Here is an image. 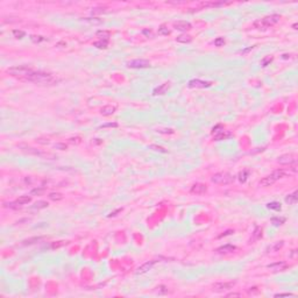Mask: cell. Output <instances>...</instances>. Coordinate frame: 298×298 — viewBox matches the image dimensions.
<instances>
[{"instance_id": "obj_1", "label": "cell", "mask_w": 298, "mask_h": 298, "mask_svg": "<svg viewBox=\"0 0 298 298\" xmlns=\"http://www.w3.org/2000/svg\"><path fill=\"white\" fill-rule=\"evenodd\" d=\"M61 81H62L61 78H58L57 76H55L51 72L35 70L33 68L30 69L28 75L21 79V82H29V83H34L36 85H55V84L60 83Z\"/></svg>"}, {"instance_id": "obj_2", "label": "cell", "mask_w": 298, "mask_h": 298, "mask_svg": "<svg viewBox=\"0 0 298 298\" xmlns=\"http://www.w3.org/2000/svg\"><path fill=\"white\" fill-rule=\"evenodd\" d=\"M280 20H281V15H278V14H271V15H267V16L260 19V20H256V21L253 23V26H254L256 29H259V30H266V29L273 27L274 25H276Z\"/></svg>"}, {"instance_id": "obj_3", "label": "cell", "mask_w": 298, "mask_h": 298, "mask_svg": "<svg viewBox=\"0 0 298 298\" xmlns=\"http://www.w3.org/2000/svg\"><path fill=\"white\" fill-rule=\"evenodd\" d=\"M211 182L214 184L227 185V184H231L234 182V176L228 172H218L211 177Z\"/></svg>"}, {"instance_id": "obj_4", "label": "cell", "mask_w": 298, "mask_h": 298, "mask_svg": "<svg viewBox=\"0 0 298 298\" xmlns=\"http://www.w3.org/2000/svg\"><path fill=\"white\" fill-rule=\"evenodd\" d=\"M21 150H22L23 153H26V154L35 155V156H39V157H44V158H49V160L56 158V156L53 155V154H50V153H46V151L35 149V148H32V147H21Z\"/></svg>"}, {"instance_id": "obj_5", "label": "cell", "mask_w": 298, "mask_h": 298, "mask_svg": "<svg viewBox=\"0 0 298 298\" xmlns=\"http://www.w3.org/2000/svg\"><path fill=\"white\" fill-rule=\"evenodd\" d=\"M158 262H160V259H155V260L147 261V262H144L143 264H141L139 268H136L135 274H136V275H143V274L148 273L149 270H151V268H153L156 263H158Z\"/></svg>"}, {"instance_id": "obj_6", "label": "cell", "mask_w": 298, "mask_h": 298, "mask_svg": "<svg viewBox=\"0 0 298 298\" xmlns=\"http://www.w3.org/2000/svg\"><path fill=\"white\" fill-rule=\"evenodd\" d=\"M151 64L148 60H133L127 63V67L130 69H146L149 68Z\"/></svg>"}, {"instance_id": "obj_7", "label": "cell", "mask_w": 298, "mask_h": 298, "mask_svg": "<svg viewBox=\"0 0 298 298\" xmlns=\"http://www.w3.org/2000/svg\"><path fill=\"white\" fill-rule=\"evenodd\" d=\"M234 285H235V282H220V283L213 284L212 290H213L214 292H222V291L233 289Z\"/></svg>"}, {"instance_id": "obj_8", "label": "cell", "mask_w": 298, "mask_h": 298, "mask_svg": "<svg viewBox=\"0 0 298 298\" xmlns=\"http://www.w3.org/2000/svg\"><path fill=\"white\" fill-rule=\"evenodd\" d=\"M296 161H297V158H296V155H294V154H284L277 158V162L283 165L294 164V163H296Z\"/></svg>"}, {"instance_id": "obj_9", "label": "cell", "mask_w": 298, "mask_h": 298, "mask_svg": "<svg viewBox=\"0 0 298 298\" xmlns=\"http://www.w3.org/2000/svg\"><path fill=\"white\" fill-rule=\"evenodd\" d=\"M212 85L211 82H205V81H200V79H191L188 83V86L191 89H205V88H210Z\"/></svg>"}, {"instance_id": "obj_10", "label": "cell", "mask_w": 298, "mask_h": 298, "mask_svg": "<svg viewBox=\"0 0 298 298\" xmlns=\"http://www.w3.org/2000/svg\"><path fill=\"white\" fill-rule=\"evenodd\" d=\"M267 267H268V269H270L273 273H277V271H283V270H285L289 266H288V263H287V262L281 261V262H276V263L268 264Z\"/></svg>"}, {"instance_id": "obj_11", "label": "cell", "mask_w": 298, "mask_h": 298, "mask_svg": "<svg viewBox=\"0 0 298 298\" xmlns=\"http://www.w3.org/2000/svg\"><path fill=\"white\" fill-rule=\"evenodd\" d=\"M191 194H194V195H203V194H205L206 191H207V188H206V185L205 184H201V183H196V184H194L192 187H191Z\"/></svg>"}, {"instance_id": "obj_12", "label": "cell", "mask_w": 298, "mask_h": 298, "mask_svg": "<svg viewBox=\"0 0 298 298\" xmlns=\"http://www.w3.org/2000/svg\"><path fill=\"white\" fill-rule=\"evenodd\" d=\"M174 27L175 29L177 30H181V32H187V30H190L191 29V23L188 22V21H177L174 23Z\"/></svg>"}, {"instance_id": "obj_13", "label": "cell", "mask_w": 298, "mask_h": 298, "mask_svg": "<svg viewBox=\"0 0 298 298\" xmlns=\"http://www.w3.org/2000/svg\"><path fill=\"white\" fill-rule=\"evenodd\" d=\"M284 246V241H276V242H274V243H271L270 246H268L267 247V253H274V252H277V250H280L282 247Z\"/></svg>"}, {"instance_id": "obj_14", "label": "cell", "mask_w": 298, "mask_h": 298, "mask_svg": "<svg viewBox=\"0 0 298 298\" xmlns=\"http://www.w3.org/2000/svg\"><path fill=\"white\" fill-rule=\"evenodd\" d=\"M276 181L271 177V175H268V176H266V177H263L260 182H259V184H260V187H262V188H267V187H270V185H273L274 183H275Z\"/></svg>"}, {"instance_id": "obj_15", "label": "cell", "mask_w": 298, "mask_h": 298, "mask_svg": "<svg viewBox=\"0 0 298 298\" xmlns=\"http://www.w3.org/2000/svg\"><path fill=\"white\" fill-rule=\"evenodd\" d=\"M168 89H169V83H164V84L157 86V88L153 91V95H154V96H162V95H164V93L167 92Z\"/></svg>"}, {"instance_id": "obj_16", "label": "cell", "mask_w": 298, "mask_h": 298, "mask_svg": "<svg viewBox=\"0 0 298 298\" xmlns=\"http://www.w3.org/2000/svg\"><path fill=\"white\" fill-rule=\"evenodd\" d=\"M235 249H236V248H235V246H233V245H225V246L219 247V248L217 249V252H218L219 254H228V253H233Z\"/></svg>"}, {"instance_id": "obj_17", "label": "cell", "mask_w": 298, "mask_h": 298, "mask_svg": "<svg viewBox=\"0 0 298 298\" xmlns=\"http://www.w3.org/2000/svg\"><path fill=\"white\" fill-rule=\"evenodd\" d=\"M115 111H116V107H115V106H112V105H107V106H104V107L100 109V113H101V115L108 116V115H112V114H113Z\"/></svg>"}, {"instance_id": "obj_18", "label": "cell", "mask_w": 298, "mask_h": 298, "mask_svg": "<svg viewBox=\"0 0 298 298\" xmlns=\"http://www.w3.org/2000/svg\"><path fill=\"white\" fill-rule=\"evenodd\" d=\"M226 4H228V2H225V1H208V2H203L201 5H200V7H220V6H224V5H226Z\"/></svg>"}, {"instance_id": "obj_19", "label": "cell", "mask_w": 298, "mask_h": 298, "mask_svg": "<svg viewBox=\"0 0 298 298\" xmlns=\"http://www.w3.org/2000/svg\"><path fill=\"white\" fill-rule=\"evenodd\" d=\"M270 175H271V177H273L275 181H278V180H281V178L285 177V176L288 175V172L281 169V170H275V171H273Z\"/></svg>"}, {"instance_id": "obj_20", "label": "cell", "mask_w": 298, "mask_h": 298, "mask_svg": "<svg viewBox=\"0 0 298 298\" xmlns=\"http://www.w3.org/2000/svg\"><path fill=\"white\" fill-rule=\"evenodd\" d=\"M176 41L180 42V43H190L192 41V37L190 35H188V34H182V35L177 36Z\"/></svg>"}, {"instance_id": "obj_21", "label": "cell", "mask_w": 298, "mask_h": 298, "mask_svg": "<svg viewBox=\"0 0 298 298\" xmlns=\"http://www.w3.org/2000/svg\"><path fill=\"white\" fill-rule=\"evenodd\" d=\"M48 206H49L48 201H46V200H39V201H36V203L32 206V208H33V210H41V208H46V207H48Z\"/></svg>"}, {"instance_id": "obj_22", "label": "cell", "mask_w": 298, "mask_h": 298, "mask_svg": "<svg viewBox=\"0 0 298 298\" xmlns=\"http://www.w3.org/2000/svg\"><path fill=\"white\" fill-rule=\"evenodd\" d=\"M213 136H214V140H215V141H220V140H225V139L229 137V136H231V133L222 130V132H220V133H218L217 135H213Z\"/></svg>"}, {"instance_id": "obj_23", "label": "cell", "mask_w": 298, "mask_h": 298, "mask_svg": "<svg viewBox=\"0 0 298 298\" xmlns=\"http://www.w3.org/2000/svg\"><path fill=\"white\" fill-rule=\"evenodd\" d=\"M43 239V236H35V238H30V239H27V240H23L22 241V245L23 246H27V245H33L35 242H39Z\"/></svg>"}, {"instance_id": "obj_24", "label": "cell", "mask_w": 298, "mask_h": 298, "mask_svg": "<svg viewBox=\"0 0 298 298\" xmlns=\"http://www.w3.org/2000/svg\"><path fill=\"white\" fill-rule=\"evenodd\" d=\"M297 195H298L297 191H295V192L291 194V195H288V196L285 197V201H287L288 204H296V203H297Z\"/></svg>"}, {"instance_id": "obj_25", "label": "cell", "mask_w": 298, "mask_h": 298, "mask_svg": "<svg viewBox=\"0 0 298 298\" xmlns=\"http://www.w3.org/2000/svg\"><path fill=\"white\" fill-rule=\"evenodd\" d=\"M48 197H49L50 200H53V201H60V200L63 199V195L60 194V192H51V194H49Z\"/></svg>"}, {"instance_id": "obj_26", "label": "cell", "mask_w": 298, "mask_h": 298, "mask_svg": "<svg viewBox=\"0 0 298 298\" xmlns=\"http://www.w3.org/2000/svg\"><path fill=\"white\" fill-rule=\"evenodd\" d=\"M248 176H249V170H242V171L239 174V176H238L240 183H245V182L247 181Z\"/></svg>"}, {"instance_id": "obj_27", "label": "cell", "mask_w": 298, "mask_h": 298, "mask_svg": "<svg viewBox=\"0 0 298 298\" xmlns=\"http://www.w3.org/2000/svg\"><path fill=\"white\" fill-rule=\"evenodd\" d=\"M18 204H20V205H25V204H28V203H30L32 201V197H29V196H21V197H19V198L15 200Z\"/></svg>"}, {"instance_id": "obj_28", "label": "cell", "mask_w": 298, "mask_h": 298, "mask_svg": "<svg viewBox=\"0 0 298 298\" xmlns=\"http://www.w3.org/2000/svg\"><path fill=\"white\" fill-rule=\"evenodd\" d=\"M84 22H88V23H91V25H99L102 22L101 19H98V18H85L83 19Z\"/></svg>"}, {"instance_id": "obj_29", "label": "cell", "mask_w": 298, "mask_h": 298, "mask_svg": "<svg viewBox=\"0 0 298 298\" xmlns=\"http://www.w3.org/2000/svg\"><path fill=\"white\" fill-rule=\"evenodd\" d=\"M97 36L99 37L100 40H105V41H108V37H109V32H107V30H99V32H97Z\"/></svg>"}, {"instance_id": "obj_30", "label": "cell", "mask_w": 298, "mask_h": 298, "mask_svg": "<svg viewBox=\"0 0 298 298\" xmlns=\"http://www.w3.org/2000/svg\"><path fill=\"white\" fill-rule=\"evenodd\" d=\"M168 291L169 290L165 285H158V287L155 288V292L158 294V295H165V294H168Z\"/></svg>"}, {"instance_id": "obj_31", "label": "cell", "mask_w": 298, "mask_h": 298, "mask_svg": "<svg viewBox=\"0 0 298 298\" xmlns=\"http://www.w3.org/2000/svg\"><path fill=\"white\" fill-rule=\"evenodd\" d=\"M107 44H108V41H105V40H100V41H97V42L93 43V46L99 48V49H106Z\"/></svg>"}, {"instance_id": "obj_32", "label": "cell", "mask_w": 298, "mask_h": 298, "mask_svg": "<svg viewBox=\"0 0 298 298\" xmlns=\"http://www.w3.org/2000/svg\"><path fill=\"white\" fill-rule=\"evenodd\" d=\"M267 207H268V208H270V210H275V211H281V208H282L281 204H280V203H277V201L269 203V204L267 205Z\"/></svg>"}, {"instance_id": "obj_33", "label": "cell", "mask_w": 298, "mask_h": 298, "mask_svg": "<svg viewBox=\"0 0 298 298\" xmlns=\"http://www.w3.org/2000/svg\"><path fill=\"white\" fill-rule=\"evenodd\" d=\"M106 12H107V8H106V7H95V8H92V11H91V13H92L93 15L102 14V13H106Z\"/></svg>"}, {"instance_id": "obj_34", "label": "cell", "mask_w": 298, "mask_h": 298, "mask_svg": "<svg viewBox=\"0 0 298 298\" xmlns=\"http://www.w3.org/2000/svg\"><path fill=\"white\" fill-rule=\"evenodd\" d=\"M4 206L7 207V208H12V210H19V208H21V205L18 204L16 201H14V203H5Z\"/></svg>"}, {"instance_id": "obj_35", "label": "cell", "mask_w": 298, "mask_h": 298, "mask_svg": "<svg viewBox=\"0 0 298 298\" xmlns=\"http://www.w3.org/2000/svg\"><path fill=\"white\" fill-rule=\"evenodd\" d=\"M149 148H150V149H153V150H155V151L163 153V154L168 153V150H167V149H164V148H162V147H160V146H157V144H150V146H149Z\"/></svg>"}, {"instance_id": "obj_36", "label": "cell", "mask_w": 298, "mask_h": 298, "mask_svg": "<svg viewBox=\"0 0 298 298\" xmlns=\"http://www.w3.org/2000/svg\"><path fill=\"white\" fill-rule=\"evenodd\" d=\"M271 222H273L274 226H280V225L285 222V218H273Z\"/></svg>"}, {"instance_id": "obj_37", "label": "cell", "mask_w": 298, "mask_h": 298, "mask_svg": "<svg viewBox=\"0 0 298 298\" xmlns=\"http://www.w3.org/2000/svg\"><path fill=\"white\" fill-rule=\"evenodd\" d=\"M44 192V188H36V189H33L30 191V195L32 196H40Z\"/></svg>"}, {"instance_id": "obj_38", "label": "cell", "mask_w": 298, "mask_h": 298, "mask_svg": "<svg viewBox=\"0 0 298 298\" xmlns=\"http://www.w3.org/2000/svg\"><path fill=\"white\" fill-rule=\"evenodd\" d=\"M158 34H160V35H169V34H170V30H169L165 26H162V27L158 28Z\"/></svg>"}, {"instance_id": "obj_39", "label": "cell", "mask_w": 298, "mask_h": 298, "mask_svg": "<svg viewBox=\"0 0 298 298\" xmlns=\"http://www.w3.org/2000/svg\"><path fill=\"white\" fill-rule=\"evenodd\" d=\"M13 35H14V37H16V39H22V37L26 35V33L22 32V30L15 29V30H13Z\"/></svg>"}, {"instance_id": "obj_40", "label": "cell", "mask_w": 298, "mask_h": 298, "mask_svg": "<svg viewBox=\"0 0 298 298\" xmlns=\"http://www.w3.org/2000/svg\"><path fill=\"white\" fill-rule=\"evenodd\" d=\"M225 44V39L224 37H218L214 40V46L215 47H221Z\"/></svg>"}, {"instance_id": "obj_41", "label": "cell", "mask_w": 298, "mask_h": 298, "mask_svg": "<svg viewBox=\"0 0 298 298\" xmlns=\"http://www.w3.org/2000/svg\"><path fill=\"white\" fill-rule=\"evenodd\" d=\"M54 147H55V149H58V150H67L68 149V146L65 143H56Z\"/></svg>"}, {"instance_id": "obj_42", "label": "cell", "mask_w": 298, "mask_h": 298, "mask_svg": "<svg viewBox=\"0 0 298 298\" xmlns=\"http://www.w3.org/2000/svg\"><path fill=\"white\" fill-rule=\"evenodd\" d=\"M222 130H224V128H222L220 125H218V126L213 127V129H212V134H213V135H217L218 133H220V132H222Z\"/></svg>"}, {"instance_id": "obj_43", "label": "cell", "mask_w": 298, "mask_h": 298, "mask_svg": "<svg viewBox=\"0 0 298 298\" xmlns=\"http://www.w3.org/2000/svg\"><path fill=\"white\" fill-rule=\"evenodd\" d=\"M273 61V57H270V56H268V57H266L264 60H262V62H261V65L262 67H267L270 62Z\"/></svg>"}, {"instance_id": "obj_44", "label": "cell", "mask_w": 298, "mask_h": 298, "mask_svg": "<svg viewBox=\"0 0 298 298\" xmlns=\"http://www.w3.org/2000/svg\"><path fill=\"white\" fill-rule=\"evenodd\" d=\"M106 127H118V123L116 122H108V123H105V125L100 126V128H106Z\"/></svg>"}, {"instance_id": "obj_45", "label": "cell", "mask_w": 298, "mask_h": 298, "mask_svg": "<svg viewBox=\"0 0 298 298\" xmlns=\"http://www.w3.org/2000/svg\"><path fill=\"white\" fill-rule=\"evenodd\" d=\"M30 39H32V41H33V42H35V43H36V42H41V41H43V40H44L42 36H35V35H33Z\"/></svg>"}, {"instance_id": "obj_46", "label": "cell", "mask_w": 298, "mask_h": 298, "mask_svg": "<svg viewBox=\"0 0 298 298\" xmlns=\"http://www.w3.org/2000/svg\"><path fill=\"white\" fill-rule=\"evenodd\" d=\"M69 142L78 144V143H81V137H71V139H69Z\"/></svg>"}, {"instance_id": "obj_47", "label": "cell", "mask_w": 298, "mask_h": 298, "mask_svg": "<svg viewBox=\"0 0 298 298\" xmlns=\"http://www.w3.org/2000/svg\"><path fill=\"white\" fill-rule=\"evenodd\" d=\"M255 239H257V238H260L261 235H262V228H260V227H257L256 228V231H255Z\"/></svg>"}, {"instance_id": "obj_48", "label": "cell", "mask_w": 298, "mask_h": 298, "mask_svg": "<svg viewBox=\"0 0 298 298\" xmlns=\"http://www.w3.org/2000/svg\"><path fill=\"white\" fill-rule=\"evenodd\" d=\"M295 297V295L294 294H276L275 295V297Z\"/></svg>"}, {"instance_id": "obj_49", "label": "cell", "mask_w": 298, "mask_h": 298, "mask_svg": "<svg viewBox=\"0 0 298 298\" xmlns=\"http://www.w3.org/2000/svg\"><path fill=\"white\" fill-rule=\"evenodd\" d=\"M248 294L249 295H254V294H259V290H257V288H250L249 290H248Z\"/></svg>"}, {"instance_id": "obj_50", "label": "cell", "mask_w": 298, "mask_h": 298, "mask_svg": "<svg viewBox=\"0 0 298 298\" xmlns=\"http://www.w3.org/2000/svg\"><path fill=\"white\" fill-rule=\"evenodd\" d=\"M232 233H234V231H232V229H228V231H226L224 234H221L219 238H222V236H226V235H229V234H232Z\"/></svg>"}, {"instance_id": "obj_51", "label": "cell", "mask_w": 298, "mask_h": 298, "mask_svg": "<svg viewBox=\"0 0 298 298\" xmlns=\"http://www.w3.org/2000/svg\"><path fill=\"white\" fill-rule=\"evenodd\" d=\"M227 297H241L240 294H235V292H232V294H228Z\"/></svg>"}, {"instance_id": "obj_52", "label": "cell", "mask_w": 298, "mask_h": 298, "mask_svg": "<svg viewBox=\"0 0 298 298\" xmlns=\"http://www.w3.org/2000/svg\"><path fill=\"white\" fill-rule=\"evenodd\" d=\"M253 48H254V47H249V48H248V49H245V50H242V51H241V53H242V54H246V53H248V51H250V50H252V49H253Z\"/></svg>"}, {"instance_id": "obj_53", "label": "cell", "mask_w": 298, "mask_h": 298, "mask_svg": "<svg viewBox=\"0 0 298 298\" xmlns=\"http://www.w3.org/2000/svg\"><path fill=\"white\" fill-rule=\"evenodd\" d=\"M120 211H121V210H120V208H119V210H116V211H115V212H113V213H111V214H108V217H114V215H116V213H118V212H120Z\"/></svg>"}, {"instance_id": "obj_54", "label": "cell", "mask_w": 298, "mask_h": 298, "mask_svg": "<svg viewBox=\"0 0 298 298\" xmlns=\"http://www.w3.org/2000/svg\"><path fill=\"white\" fill-rule=\"evenodd\" d=\"M143 33H144V34H147V35H151V33H150V32H148V30H144Z\"/></svg>"}, {"instance_id": "obj_55", "label": "cell", "mask_w": 298, "mask_h": 298, "mask_svg": "<svg viewBox=\"0 0 298 298\" xmlns=\"http://www.w3.org/2000/svg\"><path fill=\"white\" fill-rule=\"evenodd\" d=\"M292 27H294V29H297V23H295Z\"/></svg>"}]
</instances>
